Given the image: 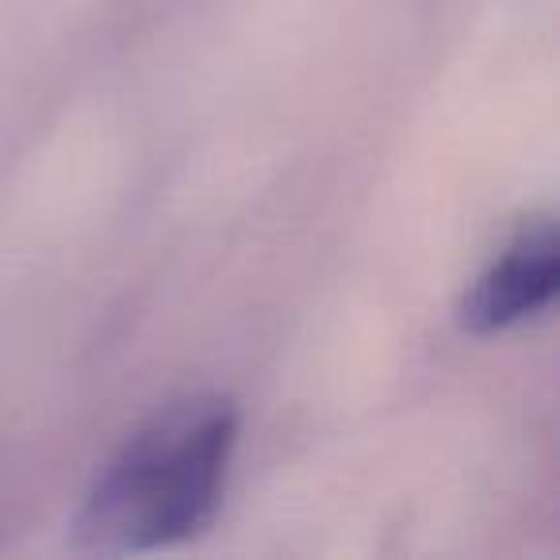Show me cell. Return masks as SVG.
Instances as JSON below:
<instances>
[{"instance_id": "obj_1", "label": "cell", "mask_w": 560, "mask_h": 560, "mask_svg": "<svg viewBox=\"0 0 560 560\" xmlns=\"http://www.w3.org/2000/svg\"><path fill=\"white\" fill-rule=\"evenodd\" d=\"M238 411L226 396H185L150 415L96 468L73 541L93 552H150L196 537L226 491Z\"/></svg>"}, {"instance_id": "obj_2", "label": "cell", "mask_w": 560, "mask_h": 560, "mask_svg": "<svg viewBox=\"0 0 560 560\" xmlns=\"http://www.w3.org/2000/svg\"><path fill=\"white\" fill-rule=\"evenodd\" d=\"M560 284V242L552 219L526 223L468 284L460 300V327L499 335L541 315Z\"/></svg>"}]
</instances>
